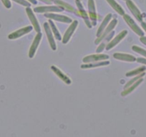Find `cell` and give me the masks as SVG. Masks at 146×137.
Segmentation results:
<instances>
[{"label": "cell", "instance_id": "obj_11", "mask_svg": "<svg viewBox=\"0 0 146 137\" xmlns=\"http://www.w3.org/2000/svg\"><path fill=\"white\" fill-rule=\"evenodd\" d=\"M44 17L47 18V19H52L54 21H57V22H62V23L65 24H70L72 22V19L71 18L68 17L67 16L62 14H58L56 13H45L44 14Z\"/></svg>", "mask_w": 146, "mask_h": 137}, {"label": "cell", "instance_id": "obj_17", "mask_svg": "<svg viewBox=\"0 0 146 137\" xmlns=\"http://www.w3.org/2000/svg\"><path fill=\"white\" fill-rule=\"evenodd\" d=\"M113 57L115 59L120 60V61H127V62H134L137 59L134 56L128 54H124V53H115L113 54Z\"/></svg>", "mask_w": 146, "mask_h": 137}, {"label": "cell", "instance_id": "obj_35", "mask_svg": "<svg viewBox=\"0 0 146 137\" xmlns=\"http://www.w3.org/2000/svg\"><path fill=\"white\" fill-rule=\"evenodd\" d=\"M50 2H54V0H50Z\"/></svg>", "mask_w": 146, "mask_h": 137}, {"label": "cell", "instance_id": "obj_15", "mask_svg": "<svg viewBox=\"0 0 146 137\" xmlns=\"http://www.w3.org/2000/svg\"><path fill=\"white\" fill-rule=\"evenodd\" d=\"M50 68H51V70L52 71V72H54V73L55 74L62 82H64L66 84H70L72 83V80L70 79V78L69 77L67 74H65L61 69H60L58 67H56V66L52 65L51 66Z\"/></svg>", "mask_w": 146, "mask_h": 137}, {"label": "cell", "instance_id": "obj_7", "mask_svg": "<svg viewBox=\"0 0 146 137\" xmlns=\"http://www.w3.org/2000/svg\"><path fill=\"white\" fill-rule=\"evenodd\" d=\"M43 26H44V32H45L46 35H47V40H48V42L50 47H51V49L53 51H56L57 50V44H56L55 40H54V35H53L50 24H49L48 22H44V24H43Z\"/></svg>", "mask_w": 146, "mask_h": 137}, {"label": "cell", "instance_id": "obj_20", "mask_svg": "<svg viewBox=\"0 0 146 137\" xmlns=\"http://www.w3.org/2000/svg\"><path fill=\"white\" fill-rule=\"evenodd\" d=\"M106 1L109 4L110 6L111 7L117 14H119L121 16H123L125 14V12L123 9V8L116 2L115 0H106Z\"/></svg>", "mask_w": 146, "mask_h": 137}, {"label": "cell", "instance_id": "obj_4", "mask_svg": "<svg viewBox=\"0 0 146 137\" xmlns=\"http://www.w3.org/2000/svg\"><path fill=\"white\" fill-rule=\"evenodd\" d=\"M64 11L62 8L59 6H41L36 7L34 9V12L36 13H57Z\"/></svg>", "mask_w": 146, "mask_h": 137}, {"label": "cell", "instance_id": "obj_33", "mask_svg": "<svg viewBox=\"0 0 146 137\" xmlns=\"http://www.w3.org/2000/svg\"><path fill=\"white\" fill-rule=\"evenodd\" d=\"M141 26H142V27H143V29H144V30L145 31V32H146V22H141Z\"/></svg>", "mask_w": 146, "mask_h": 137}, {"label": "cell", "instance_id": "obj_14", "mask_svg": "<svg viewBox=\"0 0 146 137\" xmlns=\"http://www.w3.org/2000/svg\"><path fill=\"white\" fill-rule=\"evenodd\" d=\"M25 11H26L27 15L29 17V20H30L31 23H32V26H33L34 29L36 31V32H37V33L38 32H41V28H40V24H39L38 20L36 18V16H35L32 9L30 7H26Z\"/></svg>", "mask_w": 146, "mask_h": 137}, {"label": "cell", "instance_id": "obj_32", "mask_svg": "<svg viewBox=\"0 0 146 137\" xmlns=\"http://www.w3.org/2000/svg\"><path fill=\"white\" fill-rule=\"evenodd\" d=\"M39 1H40V2H42V3L47 4V5H50V4H51V2H50V0H39Z\"/></svg>", "mask_w": 146, "mask_h": 137}, {"label": "cell", "instance_id": "obj_21", "mask_svg": "<svg viewBox=\"0 0 146 137\" xmlns=\"http://www.w3.org/2000/svg\"><path fill=\"white\" fill-rule=\"evenodd\" d=\"M143 82V78H140L139 80H137V82H135L134 84H133L132 85H130V86H128V87L126 88V89H124V90L122 92L121 96H126L127 95H128L129 94L132 93V92H133V91H134L135 89L136 88H137V86H138L139 85H140Z\"/></svg>", "mask_w": 146, "mask_h": 137}, {"label": "cell", "instance_id": "obj_9", "mask_svg": "<svg viewBox=\"0 0 146 137\" xmlns=\"http://www.w3.org/2000/svg\"><path fill=\"white\" fill-rule=\"evenodd\" d=\"M110 57L108 54H91V55L86 56L82 59V62L83 63H90V62H95V61H105V60L109 59Z\"/></svg>", "mask_w": 146, "mask_h": 137}, {"label": "cell", "instance_id": "obj_29", "mask_svg": "<svg viewBox=\"0 0 146 137\" xmlns=\"http://www.w3.org/2000/svg\"><path fill=\"white\" fill-rule=\"evenodd\" d=\"M106 47V44H105V43H101L100 44L99 47H98V49H97L96 50V52L97 53H100L101 51H102L104 50V49Z\"/></svg>", "mask_w": 146, "mask_h": 137}, {"label": "cell", "instance_id": "obj_13", "mask_svg": "<svg viewBox=\"0 0 146 137\" xmlns=\"http://www.w3.org/2000/svg\"><path fill=\"white\" fill-rule=\"evenodd\" d=\"M127 30L122 31V32H120L119 34H117V35L116 36L114 39H113V40H112L111 41H109V43L107 44L106 47H105V49H106L107 51H108V50H110L111 49L114 48L115 46H117V44H118L119 43H120V41H121L122 40H123V39H124L125 37L127 36Z\"/></svg>", "mask_w": 146, "mask_h": 137}, {"label": "cell", "instance_id": "obj_27", "mask_svg": "<svg viewBox=\"0 0 146 137\" xmlns=\"http://www.w3.org/2000/svg\"><path fill=\"white\" fill-rule=\"evenodd\" d=\"M115 34V30H113L111 32H110V33L109 34H108V36H107L106 37H105V40H105V41H108V42L112 40V38L114 37Z\"/></svg>", "mask_w": 146, "mask_h": 137}, {"label": "cell", "instance_id": "obj_12", "mask_svg": "<svg viewBox=\"0 0 146 137\" xmlns=\"http://www.w3.org/2000/svg\"><path fill=\"white\" fill-rule=\"evenodd\" d=\"M32 29H33V27L32 26H27L23 28H21V29H18V30L15 31V32H12L10 34H9L8 39L10 40H17V39L19 38V37H23L27 34L29 33Z\"/></svg>", "mask_w": 146, "mask_h": 137}, {"label": "cell", "instance_id": "obj_8", "mask_svg": "<svg viewBox=\"0 0 146 137\" xmlns=\"http://www.w3.org/2000/svg\"><path fill=\"white\" fill-rule=\"evenodd\" d=\"M126 5H127L129 10H130V12H131V13L133 14V16L135 17V19H137L138 22H143V15L142 14L141 12L139 10V9L137 7V6L135 5L134 2H133L132 0H126Z\"/></svg>", "mask_w": 146, "mask_h": 137}, {"label": "cell", "instance_id": "obj_26", "mask_svg": "<svg viewBox=\"0 0 146 137\" xmlns=\"http://www.w3.org/2000/svg\"><path fill=\"white\" fill-rule=\"evenodd\" d=\"M15 2H17L19 5H22V6L25 7H30L31 4L30 2H29L27 0H12Z\"/></svg>", "mask_w": 146, "mask_h": 137}, {"label": "cell", "instance_id": "obj_16", "mask_svg": "<svg viewBox=\"0 0 146 137\" xmlns=\"http://www.w3.org/2000/svg\"><path fill=\"white\" fill-rule=\"evenodd\" d=\"M110 64L109 61H95V62H90V63H86L82 65H81V68L82 69H88V68H96V67H104V66H108Z\"/></svg>", "mask_w": 146, "mask_h": 137}, {"label": "cell", "instance_id": "obj_28", "mask_svg": "<svg viewBox=\"0 0 146 137\" xmlns=\"http://www.w3.org/2000/svg\"><path fill=\"white\" fill-rule=\"evenodd\" d=\"M2 2L4 6L7 9H10L12 7V3H11L10 0H2Z\"/></svg>", "mask_w": 146, "mask_h": 137}, {"label": "cell", "instance_id": "obj_18", "mask_svg": "<svg viewBox=\"0 0 146 137\" xmlns=\"http://www.w3.org/2000/svg\"><path fill=\"white\" fill-rule=\"evenodd\" d=\"M112 16H113V14L110 13L108 14H107L106 16H105V17L104 18L103 21H102V23H101L100 26L99 28H98V32H97L96 33L97 37H99L100 36H101V34L103 33L104 30H105V28L108 26V24L110 23V20H111Z\"/></svg>", "mask_w": 146, "mask_h": 137}, {"label": "cell", "instance_id": "obj_19", "mask_svg": "<svg viewBox=\"0 0 146 137\" xmlns=\"http://www.w3.org/2000/svg\"><path fill=\"white\" fill-rule=\"evenodd\" d=\"M54 3L57 6H59L61 8H62L64 10H66L67 11V12H71V13H74L76 14L77 9H75V8L73 7L72 6H71L70 5L67 4V2H63L62 0H54Z\"/></svg>", "mask_w": 146, "mask_h": 137}, {"label": "cell", "instance_id": "obj_31", "mask_svg": "<svg viewBox=\"0 0 146 137\" xmlns=\"http://www.w3.org/2000/svg\"><path fill=\"white\" fill-rule=\"evenodd\" d=\"M140 41H141L143 44L146 45V37H144V36H143V37H140Z\"/></svg>", "mask_w": 146, "mask_h": 137}, {"label": "cell", "instance_id": "obj_1", "mask_svg": "<svg viewBox=\"0 0 146 137\" xmlns=\"http://www.w3.org/2000/svg\"><path fill=\"white\" fill-rule=\"evenodd\" d=\"M75 3H76L77 7H78L76 14L78 15V16H80L81 18H82L84 22H85V24L88 26V28L91 29V28L92 27V23H91L89 15L88 14L87 12L85 11L83 5L81 3V1L80 0H75Z\"/></svg>", "mask_w": 146, "mask_h": 137}, {"label": "cell", "instance_id": "obj_5", "mask_svg": "<svg viewBox=\"0 0 146 137\" xmlns=\"http://www.w3.org/2000/svg\"><path fill=\"white\" fill-rule=\"evenodd\" d=\"M78 26V21L77 20L72 21V22L71 24L70 25L68 29L66 30L65 33H64V36H63V38L62 40V42L63 44H66L70 41L72 36L73 35V34L75 33Z\"/></svg>", "mask_w": 146, "mask_h": 137}, {"label": "cell", "instance_id": "obj_3", "mask_svg": "<svg viewBox=\"0 0 146 137\" xmlns=\"http://www.w3.org/2000/svg\"><path fill=\"white\" fill-rule=\"evenodd\" d=\"M123 16L125 22L127 24V25L130 26V29H131L137 35L140 36V37L144 36V32H143V30L137 26V24L135 22V21L133 20V18H131L128 14H125Z\"/></svg>", "mask_w": 146, "mask_h": 137}, {"label": "cell", "instance_id": "obj_10", "mask_svg": "<svg viewBox=\"0 0 146 137\" xmlns=\"http://www.w3.org/2000/svg\"><path fill=\"white\" fill-rule=\"evenodd\" d=\"M42 37V34L41 32H38V33L36 34V35L35 36L29 51V57L30 59L35 57L36 50L38 49L39 45H40V42H41Z\"/></svg>", "mask_w": 146, "mask_h": 137}, {"label": "cell", "instance_id": "obj_36", "mask_svg": "<svg viewBox=\"0 0 146 137\" xmlns=\"http://www.w3.org/2000/svg\"><path fill=\"white\" fill-rule=\"evenodd\" d=\"M124 1H126V0H124Z\"/></svg>", "mask_w": 146, "mask_h": 137}, {"label": "cell", "instance_id": "obj_6", "mask_svg": "<svg viewBox=\"0 0 146 137\" xmlns=\"http://www.w3.org/2000/svg\"><path fill=\"white\" fill-rule=\"evenodd\" d=\"M88 7L89 17L91 21V23H92V26H96L97 22H98V14L96 12L95 0H88Z\"/></svg>", "mask_w": 146, "mask_h": 137}, {"label": "cell", "instance_id": "obj_22", "mask_svg": "<svg viewBox=\"0 0 146 137\" xmlns=\"http://www.w3.org/2000/svg\"><path fill=\"white\" fill-rule=\"evenodd\" d=\"M48 23L49 24H50V28H51V30L52 32L53 35H54V37H55L56 40H58V41H62L61 34H60V32H59L58 29H57V26H56L55 24L54 23V22H53L52 19H50V20L48 21Z\"/></svg>", "mask_w": 146, "mask_h": 137}, {"label": "cell", "instance_id": "obj_37", "mask_svg": "<svg viewBox=\"0 0 146 137\" xmlns=\"http://www.w3.org/2000/svg\"><path fill=\"white\" fill-rule=\"evenodd\" d=\"M80 1H81V0H80Z\"/></svg>", "mask_w": 146, "mask_h": 137}, {"label": "cell", "instance_id": "obj_23", "mask_svg": "<svg viewBox=\"0 0 146 137\" xmlns=\"http://www.w3.org/2000/svg\"><path fill=\"white\" fill-rule=\"evenodd\" d=\"M145 70H146V67H144V66H143V67H138V68H135V69H133V70L127 72L125 74V76H127V77L137 76V75H139V74H140L145 72Z\"/></svg>", "mask_w": 146, "mask_h": 137}, {"label": "cell", "instance_id": "obj_30", "mask_svg": "<svg viewBox=\"0 0 146 137\" xmlns=\"http://www.w3.org/2000/svg\"><path fill=\"white\" fill-rule=\"evenodd\" d=\"M136 61H137L138 63H140V64H145L146 65V59L137 58V59H136Z\"/></svg>", "mask_w": 146, "mask_h": 137}, {"label": "cell", "instance_id": "obj_34", "mask_svg": "<svg viewBox=\"0 0 146 137\" xmlns=\"http://www.w3.org/2000/svg\"><path fill=\"white\" fill-rule=\"evenodd\" d=\"M27 1H28V2H30V3L33 4V5H36V4H37L36 0H27Z\"/></svg>", "mask_w": 146, "mask_h": 137}, {"label": "cell", "instance_id": "obj_25", "mask_svg": "<svg viewBox=\"0 0 146 137\" xmlns=\"http://www.w3.org/2000/svg\"><path fill=\"white\" fill-rule=\"evenodd\" d=\"M132 49L135 51V52L137 53V54H140V55L143 56L144 57L146 58V50L144 49L141 48V47H138V46L134 45L132 47Z\"/></svg>", "mask_w": 146, "mask_h": 137}, {"label": "cell", "instance_id": "obj_2", "mask_svg": "<svg viewBox=\"0 0 146 137\" xmlns=\"http://www.w3.org/2000/svg\"><path fill=\"white\" fill-rule=\"evenodd\" d=\"M117 24V20L116 19H113L111 22H110V23L108 24V26L105 28V29L104 30L103 33L101 34V36H100L99 37L97 38V40L95 41V44H99L100 43L102 42V41H103L105 40V37L109 34L110 32L113 30H114L115 27L116 26V25Z\"/></svg>", "mask_w": 146, "mask_h": 137}, {"label": "cell", "instance_id": "obj_24", "mask_svg": "<svg viewBox=\"0 0 146 137\" xmlns=\"http://www.w3.org/2000/svg\"><path fill=\"white\" fill-rule=\"evenodd\" d=\"M145 72H143V73L137 75V76H135L134 78H133V79H131V80H130V81H129V82H127V84H126L125 86H124V89H126V88H127V87H128V86H130V85H132V84H134L135 82H137V80H139V79H140V78H143V76H145Z\"/></svg>", "mask_w": 146, "mask_h": 137}]
</instances>
